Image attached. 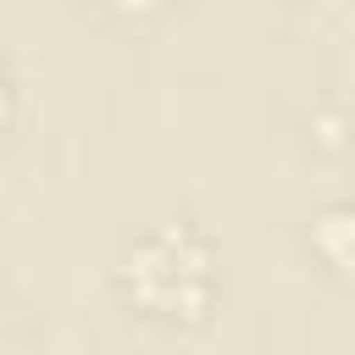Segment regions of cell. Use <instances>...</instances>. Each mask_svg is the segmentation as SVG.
<instances>
[{"instance_id":"6da1fadb","label":"cell","mask_w":355,"mask_h":355,"mask_svg":"<svg viewBox=\"0 0 355 355\" xmlns=\"http://www.w3.org/2000/svg\"><path fill=\"white\" fill-rule=\"evenodd\" d=\"M116 288L122 300L150 316V322H166V327H205L211 311H216V250L183 227V222H166L155 233H144L122 266H116Z\"/></svg>"},{"instance_id":"7a4b0ae2","label":"cell","mask_w":355,"mask_h":355,"mask_svg":"<svg viewBox=\"0 0 355 355\" xmlns=\"http://www.w3.org/2000/svg\"><path fill=\"white\" fill-rule=\"evenodd\" d=\"M311 250L333 272H355V205H327L311 222Z\"/></svg>"},{"instance_id":"3957f363","label":"cell","mask_w":355,"mask_h":355,"mask_svg":"<svg viewBox=\"0 0 355 355\" xmlns=\"http://www.w3.org/2000/svg\"><path fill=\"white\" fill-rule=\"evenodd\" d=\"M305 139H311V150H322V155H344V150L355 144V116H349L344 105H316L311 122H305Z\"/></svg>"},{"instance_id":"277c9868","label":"cell","mask_w":355,"mask_h":355,"mask_svg":"<svg viewBox=\"0 0 355 355\" xmlns=\"http://www.w3.org/2000/svg\"><path fill=\"white\" fill-rule=\"evenodd\" d=\"M105 17H116V22H144V17H155L166 0H94Z\"/></svg>"},{"instance_id":"5b68a950","label":"cell","mask_w":355,"mask_h":355,"mask_svg":"<svg viewBox=\"0 0 355 355\" xmlns=\"http://www.w3.org/2000/svg\"><path fill=\"white\" fill-rule=\"evenodd\" d=\"M6 111H11V83H6V72H0V122H6Z\"/></svg>"}]
</instances>
